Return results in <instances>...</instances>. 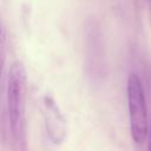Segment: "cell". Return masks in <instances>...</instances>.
Returning <instances> with one entry per match:
<instances>
[{
    "label": "cell",
    "instance_id": "277c9868",
    "mask_svg": "<svg viewBox=\"0 0 151 151\" xmlns=\"http://www.w3.org/2000/svg\"><path fill=\"white\" fill-rule=\"evenodd\" d=\"M147 151H151V129H150L149 136H147Z\"/></svg>",
    "mask_w": 151,
    "mask_h": 151
},
{
    "label": "cell",
    "instance_id": "3957f363",
    "mask_svg": "<svg viewBox=\"0 0 151 151\" xmlns=\"http://www.w3.org/2000/svg\"><path fill=\"white\" fill-rule=\"evenodd\" d=\"M44 107H45V125L48 138L55 145L61 144L67 133L65 117L52 97L46 96L44 98Z\"/></svg>",
    "mask_w": 151,
    "mask_h": 151
},
{
    "label": "cell",
    "instance_id": "6da1fadb",
    "mask_svg": "<svg viewBox=\"0 0 151 151\" xmlns=\"http://www.w3.org/2000/svg\"><path fill=\"white\" fill-rule=\"evenodd\" d=\"M26 92H27V72L22 61L14 60L7 73V113L12 136L21 139L25 133V113H26Z\"/></svg>",
    "mask_w": 151,
    "mask_h": 151
},
{
    "label": "cell",
    "instance_id": "7a4b0ae2",
    "mask_svg": "<svg viewBox=\"0 0 151 151\" xmlns=\"http://www.w3.org/2000/svg\"><path fill=\"white\" fill-rule=\"evenodd\" d=\"M126 98L129 111L130 134L132 140L140 145L149 136V117L145 91L138 74L131 73L126 83Z\"/></svg>",
    "mask_w": 151,
    "mask_h": 151
}]
</instances>
